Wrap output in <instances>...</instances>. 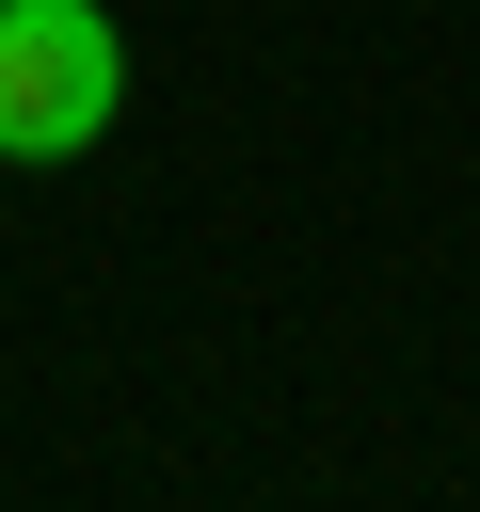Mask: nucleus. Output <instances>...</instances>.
I'll list each match as a JSON object with an SVG mask.
<instances>
[{
  "mask_svg": "<svg viewBox=\"0 0 480 512\" xmlns=\"http://www.w3.org/2000/svg\"><path fill=\"white\" fill-rule=\"evenodd\" d=\"M128 112V48L96 0H0V160H80Z\"/></svg>",
  "mask_w": 480,
  "mask_h": 512,
  "instance_id": "nucleus-1",
  "label": "nucleus"
}]
</instances>
